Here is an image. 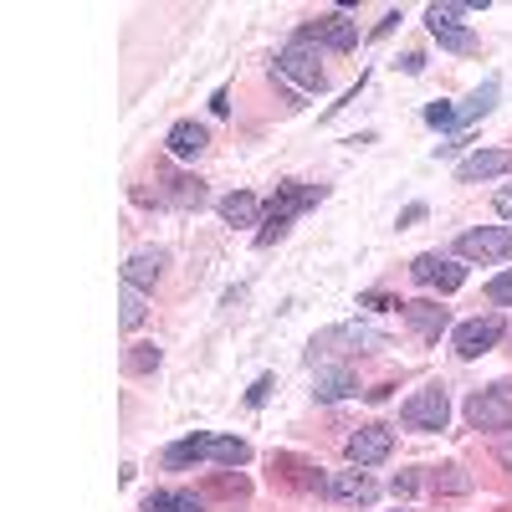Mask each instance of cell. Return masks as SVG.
Returning a JSON list of instances; mask_svg holds the SVG:
<instances>
[{
	"instance_id": "obj_1",
	"label": "cell",
	"mask_w": 512,
	"mask_h": 512,
	"mask_svg": "<svg viewBox=\"0 0 512 512\" xmlns=\"http://www.w3.org/2000/svg\"><path fill=\"white\" fill-rule=\"evenodd\" d=\"M328 190L323 185H303V180H292V185H282L277 190V200H272V210H267V221H262V231H256V246H277L282 236H287V226L297 221V216H303V210L308 205H318Z\"/></svg>"
},
{
	"instance_id": "obj_2",
	"label": "cell",
	"mask_w": 512,
	"mask_h": 512,
	"mask_svg": "<svg viewBox=\"0 0 512 512\" xmlns=\"http://www.w3.org/2000/svg\"><path fill=\"white\" fill-rule=\"evenodd\" d=\"M374 349H390V338H384L379 328H359V323H344V328H323L313 338L308 359L313 364H328L333 354H374Z\"/></svg>"
},
{
	"instance_id": "obj_3",
	"label": "cell",
	"mask_w": 512,
	"mask_h": 512,
	"mask_svg": "<svg viewBox=\"0 0 512 512\" xmlns=\"http://www.w3.org/2000/svg\"><path fill=\"white\" fill-rule=\"evenodd\" d=\"M139 200L149 205H175V210H200L205 205V185L180 169H154V190H139Z\"/></svg>"
},
{
	"instance_id": "obj_4",
	"label": "cell",
	"mask_w": 512,
	"mask_h": 512,
	"mask_svg": "<svg viewBox=\"0 0 512 512\" xmlns=\"http://www.w3.org/2000/svg\"><path fill=\"white\" fill-rule=\"evenodd\" d=\"M466 420H472V431H512V384H487L466 400Z\"/></svg>"
},
{
	"instance_id": "obj_5",
	"label": "cell",
	"mask_w": 512,
	"mask_h": 512,
	"mask_svg": "<svg viewBox=\"0 0 512 512\" xmlns=\"http://www.w3.org/2000/svg\"><path fill=\"white\" fill-rule=\"evenodd\" d=\"M472 11V6H431L425 11V26H431V36L441 41L446 52H456V57H472L482 41H477V31H466L461 26V16Z\"/></svg>"
},
{
	"instance_id": "obj_6",
	"label": "cell",
	"mask_w": 512,
	"mask_h": 512,
	"mask_svg": "<svg viewBox=\"0 0 512 512\" xmlns=\"http://www.w3.org/2000/svg\"><path fill=\"white\" fill-rule=\"evenodd\" d=\"M277 72H282V77H292L297 88H308V93H323V88H328V72L318 67L313 41H303V36H297V41H287V47H282V57H277Z\"/></svg>"
},
{
	"instance_id": "obj_7",
	"label": "cell",
	"mask_w": 512,
	"mask_h": 512,
	"mask_svg": "<svg viewBox=\"0 0 512 512\" xmlns=\"http://www.w3.org/2000/svg\"><path fill=\"white\" fill-rule=\"evenodd\" d=\"M400 420L410 425V431H446V420H451V400H446V390H441V384H431V390L410 395L405 410H400Z\"/></svg>"
},
{
	"instance_id": "obj_8",
	"label": "cell",
	"mask_w": 512,
	"mask_h": 512,
	"mask_svg": "<svg viewBox=\"0 0 512 512\" xmlns=\"http://www.w3.org/2000/svg\"><path fill=\"white\" fill-rule=\"evenodd\" d=\"M456 256H466V262H507V256H512V226L466 231V236L456 241Z\"/></svg>"
},
{
	"instance_id": "obj_9",
	"label": "cell",
	"mask_w": 512,
	"mask_h": 512,
	"mask_svg": "<svg viewBox=\"0 0 512 512\" xmlns=\"http://www.w3.org/2000/svg\"><path fill=\"white\" fill-rule=\"evenodd\" d=\"M303 41H313V47H333V52H354L359 47V26L349 21V11H328V16L303 26Z\"/></svg>"
},
{
	"instance_id": "obj_10",
	"label": "cell",
	"mask_w": 512,
	"mask_h": 512,
	"mask_svg": "<svg viewBox=\"0 0 512 512\" xmlns=\"http://www.w3.org/2000/svg\"><path fill=\"white\" fill-rule=\"evenodd\" d=\"M410 277H415L420 287L456 292V287L466 282V267L456 262V256H436V251H425V256H415V262H410Z\"/></svg>"
},
{
	"instance_id": "obj_11",
	"label": "cell",
	"mask_w": 512,
	"mask_h": 512,
	"mask_svg": "<svg viewBox=\"0 0 512 512\" xmlns=\"http://www.w3.org/2000/svg\"><path fill=\"white\" fill-rule=\"evenodd\" d=\"M344 451H349L354 466H379L384 456L395 451V431H390V425H359Z\"/></svg>"
},
{
	"instance_id": "obj_12",
	"label": "cell",
	"mask_w": 512,
	"mask_h": 512,
	"mask_svg": "<svg viewBox=\"0 0 512 512\" xmlns=\"http://www.w3.org/2000/svg\"><path fill=\"white\" fill-rule=\"evenodd\" d=\"M497 344H502V318H472V323L456 328V354L461 359H482Z\"/></svg>"
},
{
	"instance_id": "obj_13",
	"label": "cell",
	"mask_w": 512,
	"mask_h": 512,
	"mask_svg": "<svg viewBox=\"0 0 512 512\" xmlns=\"http://www.w3.org/2000/svg\"><path fill=\"white\" fill-rule=\"evenodd\" d=\"M512 169V154L507 149H477L472 159L456 164V185H477V180H497Z\"/></svg>"
},
{
	"instance_id": "obj_14",
	"label": "cell",
	"mask_w": 512,
	"mask_h": 512,
	"mask_svg": "<svg viewBox=\"0 0 512 512\" xmlns=\"http://www.w3.org/2000/svg\"><path fill=\"white\" fill-rule=\"evenodd\" d=\"M328 497H333V502L369 507V502L379 497V487H374V477H369V472H333V477H328Z\"/></svg>"
},
{
	"instance_id": "obj_15",
	"label": "cell",
	"mask_w": 512,
	"mask_h": 512,
	"mask_svg": "<svg viewBox=\"0 0 512 512\" xmlns=\"http://www.w3.org/2000/svg\"><path fill=\"white\" fill-rule=\"evenodd\" d=\"M318 400H349V395H359V379H354V369L349 364H318V390H313Z\"/></svg>"
},
{
	"instance_id": "obj_16",
	"label": "cell",
	"mask_w": 512,
	"mask_h": 512,
	"mask_svg": "<svg viewBox=\"0 0 512 512\" xmlns=\"http://www.w3.org/2000/svg\"><path fill=\"white\" fill-rule=\"evenodd\" d=\"M195 461H216V436H185L164 451V466L180 472V466H195Z\"/></svg>"
},
{
	"instance_id": "obj_17",
	"label": "cell",
	"mask_w": 512,
	"mask_h": 512,
	"mask_svg": "<svg viewBox=\"0 0 512 512\" xmlns=\"http://www.w3.org/2000/svg\"><path fill=\"white\" fill-rule=\"evenodd\" d=\"M164 144H169V154H175V159H200V154L210 149V134H205L200 123L185 118V123L169 128V139H164Z\"/></svg>"
},
{
	"instance_id": "obj_18",
	"label": "cell",
	"mask_w": 512,
	"mask_h": 512,
	"mask_svg": "<svg viewBox=\"0 0 512 512\" xmlns=\"http://www.w3.org/2000/svg\"><path fill=\"white\" fill-rule=\"evenodd\" d=\"M400 313H405V323H410L420 338H441V333H446V323H451V313H446V308H436V303H405Z\"/></svg>"
},
{
	"instance_id": "obj_19",
	"label": "cell",
	"mask_w": 512,
	"mask_h": 512,
	"mask_svg": "<svg viewBox=\"0 0 512 512\" xmlns=\"http://www.w3.org/2000/svg\"><path fill=\"white\" fill-rule=\"evenodd\" d=\"M164 262H169L164 251H134V256H128V267H123V282L128 287H154L159 272H164Z\"/></svg>"
},
{
	"instance_id": "obj_20",
	"label": "cell",
	"mask_w": 512,
	"mask_h": 512,
	"mask_svg": "<svg viewBox=\"0 0 512 512\" xmlns=\"http://www.w3.org/2000/svg\"><path fill=\"white\" fill-rule=\"evenodd\" d=\"M221 216H226V226H256L262 221V200H256L251 190H236V195L221 200Z\"/></svg>"
},
{
	"instance_id": "obj_21",
	"label": "cell",
	"mask_w": 512,
	"mask_h": 512,
	"mask_svg": "<svg viewBox=\"0 0 512 512\" xmlns=\"http://www.w3.org/2000/svg\"><path fill=\"white\" fill-rule=\"evenodd\" d=\"M497 93H502V82H497V77H487V82H482V88H477L472 98H466V103L456 108V123H472V118H482V113H492V108H497Z\"/></svg>"
},
{
	"instance_id": "obj_22",
	"label": "cell",
	"mask_w": 512,
	"mask_h": 512,
	"mask_svg": "<svg viewBox=\"0 0 512 512\" xmlns=\"http://www.w3.org/2000/svg\"><path fill=\"white\" fill-rule=\"evenodd\" d=\"M144 512H200V497L195 492H149Z\"/></svg>"
},
{
	"instance_id": "obj_23",
	"label": "cell",
	"mask_w": 512,
	"mask_h": 512,
	"mask_svg": "<svg viewBox=\"0 0 512 512\" xmlns=\"http://www.w3.org/2000/svg\"><path fill=\"white\" fill-rule=\"evenodd\" d=\"M144 313H149V308H144V287H128V282H123V303H118V323H123V328H139V323H144Z\"/></svg>"
},
{
	"instance_id": "obj_24",
	"label": "cell",
	"mask_w": 512,
	"mask_h": 512,
	"mask_svg": "<svg viewBox=\"0 0 512 512\" xmlns=\"http://www.w3.org/2000/svg\"><path fill=\"white\" fill-rule=\"evenodd\" d=\"M123 369H128V374L159 369V349H154V344H134V349H128V359H123Z\"/></svg>"
},
{
	"instance_id": "obj_25",
	"label": "cell",
	"mask_w": 512,
	"mask_h": 512,
	"mask_svg": "<svg viewBox=\"0 0 512 512\" xmlns=\"http://www.w3.org/2000/svg\"><path fill=\"white\" fill-rule=\"evenodd\" d=\"M487 297H492V303H502V308H512V272L492 277V282H487Z\"/></svg>"
},
{
	"instance_id": "obj_26",
	"label": "cell",
	"mask_w": 512,
	"mask_h": 512,
	"mask_svg": "<svg viewBox=\"0 0 512 512\" xmlns=\"http://www.w3.org/2000/svg\"><path fill=\"white\" fill-rule=\"evenodd\" d=\"M359 308H369V313H395V308H405V303H395V297H384V292H364Z\"/></svg>"
},
{
	"instance_id": "obj_27",
	"label": "cell",
	"mask_w": 512,
	"mask_h": 512,
	"mask_svg": "<svg viewBox=\"0 0 512 512\" xmlns=\"http://www.w3.org/2000/svg\"><path fill=\"white\" fill-rule=\"evenodd\" d=\"M272 390H277V379H272V374H262V379H256L251 390H246V405H251V410H256V405H267V395H272Z\"/></svg>"
},
{
	"instance_id": "obj_28",
	"label": "cell",
	"mask_w": 512,
	"mask_h": 512,
	"mask_svg": "<svg viewBox=\"0 0 512 512\" xmlns=\"http://www.w3.org/2000/svg\"><path fill=\"white\" fill-rule=\"evenodd\" d=\"M425 123H431V128H456V108L431 103V108H425Z\"/></svg>"
},
{
	"instance_id": "obj_29",
	"label": "cell",
	"mask_w": 512,
	"mask_h": 512,
	"mask_svg": "<svg viewBox=\"0 0 512 512\" xmlns=\"http://www.w3.org/2000/svg\"><path fill=\"white\" fill-rule=\"evenodd\" d=\"M210 492H216V497H246V477H216Z\"/></svg>"
},
{
	"instance_id": "obj_30",
	"label": "cell",
	"mask_w": 512,
	"mask_h": 512,
	"mask_svg": "<svg viewBox=\"0 0 512 512\" xmlns=\"http://www.w3.org/2000/svg\"><path fill=\"white\" fill-rule=\"evenodd\" d=\"M436 492H466V477H436Z\"/></svg>"
},
{
	"instance_id": "obj_31",
	"label": "cell",
	"mask_w": 512,
	"mask_h": 512,
	"mask_svg": "<svg viewBox=\"0 0 512 512\" xmlns=\"http://www.w3.org/2000/svg\"><path fill=\"white\" fill-rule=\"evenodd\" d=\"M497 216H507V221H512V185H507V190H497Z\"/></svg>"
},
{
	"instance_id": "obj_32",
	"label": "cell",
	"mask_w": 512,
	"mask_h": 512,
	"mask_svg": "<svg viewBox=\"0 0 512 512\" xmlns=\"http://www.w3.org/2000/svg\"><path fill=\"white\" fill-rule=\"evenodd\" d=\"M395 26H400V11H390V16H384V21H379V26H374V36H390V31H395Z\"/></svg>"
},
{
	"instance_id": "obj_33",
	"label": "cell",
	"mask_w": 512,
	"mask_h": 512,
	"mask_svg": "<svg viewBox=\"0 0 512 512\" xmlns=\"http://www.w3.org/2000/svg\"><path fill=\"white\" fill-rule=\"evenodd\" d=\"M410 492H415V477H410V472H405V477H395V497H410Z\"/></svg>"
},
{
	"instance_id": "obj_34",
	"label": "cell",
	"mask_w": 512,
	"mask_h": 512,
	"mask_svg": "<svg viewBox=\"0 0 512 512\" xmlns=\"http://www.w3.org/2000/svg\"><path fill=\"white\" fill-rule=\"evenodd\" d=\"M425 216V205H405V216H400V226H415Z\"/></svg>"
},
{
	"instance_id": "obj_35",
	"label": "cell",
	"mask_w": 512,
	"mask_h": 512,
	"mask_svg": "<svg viewBox=\"0 0 512 512\" xmlns=\"http://www.w3.org/2000/svg\"><path fill=\"white\" fill-rule=\"evenodd\" d=\"M210 108H216V113H231V93H226V88H221V93H216V98H210Z\"/></svg>"
},
{
	"instance_id": "obj_36",
	"label": "cell",
	"mask_w": 512,
	"mask_h": 512,
	"mask_svg": "<svg viewBox=\"0 0 512 512\" xmlns=\"http://www.w3.org/2000/svg\"><path fill=\"white\" fill-rule=\"evenodd\" d=\"M497 461H502L507 472H512V441H502V446H497Z\"/></svg>"
}]
</instances>
